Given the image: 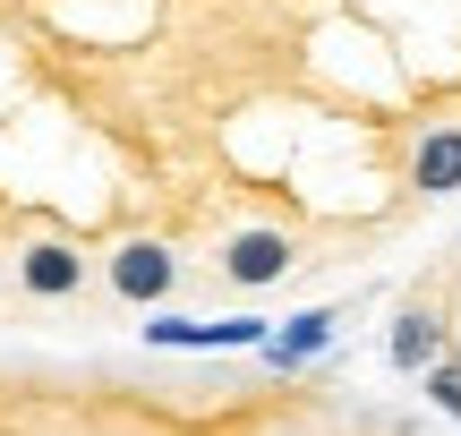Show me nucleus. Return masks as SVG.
Instances as JSON below:
<instances>
[{
  "instance_id": "obj_6",
  "label": "nucleus",
  "mask_w": 461,
  "mask_h": 436,
  "mask_svg": "<svg viewBox=\"0 0 461 436\" xmlns=\"http://www.w3.org/2000/svg\"><path fill=\"white\" fill-rule=\"evenodd\" d=\"M333 334H342V308H299V317H282L274 334H265L257 359H265L274 377H291V368H308V359H325Z\"/></svg>"
},
{
  "instance_id": "obj_8",
  "label": "nucleus",
  "mask_w": 461,
  "mask_h": 436,
  "mask_svg": "<svg viewBox=\"0 0 461 436\" xmlns=\"http://www.w3.org/2000/svg\"><path fill=\"white\" fill-rule=\"evenodd\" d=\"M419 394H428V403H436V411H445V420L461 428V342H453L445 359H436L428 377H419Z\"/></svg>"
},
{
  "instance_id": "obj_7",
  "label": "nucleus",
  "mask_w": 461,
  "mask_h": 436,
  "mask_svg": "<svg viewBox=\"0 0 461 436\" xmlns=\"http://www.w3.org/2000/svg\"><path fill=\"white\" fill-rule=\"evenodd\" d=\"M411 188H419V197H461V129H453V120L411 146Z\"/></svg>"
},
{
  "instance_id": "obj_2",
  "label": "nucleus",
  "mask_w": 461,
  "mask_h": 436,
  "mask_svg": "<svg viewBox=\"0 0 461 436\" xmlns=\"http://www.w3.org/2000/svg\"><path fill=\"white\" fill-rule=\"evenodd\" d=\"M103 283H112V300L129 308H163L171 291H180V257H171V240H120L112 257H103Z\"/></svg>"
},
{
  "instance_id": "obj_4",
  "label": "nucleus",
  "mask_w": 461,
  "mask_h": 436,
  "mask_svg": "<svg viewBox=\"0 0 461 436\" xmlns=\"http://www.w3.org/2000/svg\"><path fill=\"white\" fill-rule=\"evenodd\" d=\"M291 266H299V240L291 232H230L222 257H214V274L230 291H274Z\"/></svg>"
},
{
  "instance_id": "obj_5",
  "label": "nucleus",
  "mask_w": 461,
  "mask_h": 436,
  "mask_svg": "<svg viewBox=\"0 0 461 436\" xmlns=\"http://www.w3.org/2000/svg\"><path fill=\"white\" fill-rule=\"evenodd\" d=\"M17 291H26V300H77L86 291V249L77 240H26V249H17Z\"/></svg>"
},
{
  "instance_id": "obj_3",
  "label": "nucleus",
  "mask_w": 461,
  "mask_h": 436,
  "mask_svg": "<svg viewBox=\"0 0 461 436\" xmlns=\"http://www.w3.org/2000/svg\"><path fill=\"white\" fill-rule=\"evenodd\" d=\"M445 351H453L445 300H402L393 334H384V368H393V377H428V368H436Z\"/></svg>"
},
{
  "instance_id": "obj_1",
  "label": "nucleus",
  "mask_w": 461,
  "mask_h": 436,
  "mask_svg": "<svg viewBox=\"0 0 461 436\" xmlns=\"http://www.w3.org/2000/svg\"><path fill=\"white\" fill-rule=\"evenodd\" d=\"M146 351H265L274 317H171V308H146Z\"/></svg>"
}]
</instances>
